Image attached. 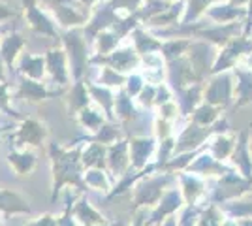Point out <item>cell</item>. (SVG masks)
I'll list each match as a JSON object with an SVG mask.
<instances>
[{
  "label": "cell",
  "instance_id": "d590c367",
  "mask_svg": "<svg viewBox=\"0 0 252 226\" xmlns=\"http://www.w3.org/2000/svg\"><path fill=\"white\" fill-rule=\"evenodd\" d=\"M134 43H136V51L139 55H149L162 49V43L157 42L153 36L145 34L143 31H136L134 32Z\"/></svg>",
  "mask_w": 252,
  "mask_h": 226
},
{
  "label": "cell",
  "instance_id": "30bf717a",
  "mask_svg": "<svg viewBox=\"0 0 252 226\" xmlns=\"http://www.w3.org/2000/svg\"><path fill=\"white\" fill-rule=\"evenodd\" d=\"M105 164H107V173L113 175V177H123L130 168V147H128V140H119L117 143L109 145L107 147V159H105Z\"/></svg>",
  "mask_w": 252,
  "mask_h": 226
},
{
  "label": "cell",
  "instance_id": "db71d44e",
  "mask_svg": "<svg viewBox=\"0 0 252 226\" xmlns=\"http://www.w3.org/2000/svg\"><path fill=\"white\" fill-rule=\"evenodd\" d=\"M222 226H239V225H237V221H235V219H231V217H226V221L222 223Z\"/></svg>",
  "mask_w": 252,
  "mask_h": 226
},
{
  "label": "cell",
  "instance_id": "7dc6e473",
  "mask_svg": "<svg viewBox=\"0 0 252 226\" xmlns=\"http://www.w3.org/2000/svg\"><path fill=\"white\" fill-rule=\"evenodd\" d=\"M171 100V87L169 85H164V83H160L157 87V97H155V106H162V104H166Z\"/></svg>",
  "mask_w": 252,
  "mask_h": 226
},
{
  "label": "cell",
  "instance_id": "4316f807",
  "mask_svg": "<svg viewBox=\"0 0 252 226\" xmlns=\"http://www.w3.org/2000/svg\"><path fill=\"white\" fill-rule=\"evenodd\" d=\"M113 113H115V119H119L121 123H132L134 119H137V109L132 104V98L126 91H119V95L115 97Z\"/></svg>",
  "mask_w": 252,
  "mask_h": 226
},
{
  "label": "cell",
  "instance_id": "ac0fdd59",
  "mask_svg": "<svg viewBox=\"0 0 252 226\" xmlns=\"http://www.w3.org/2000/svg\"><path fill=\"white\" fill-rule=\"evenodd\" d=\"M72 215L81 226H91V225H107L105 217L98 213L93 205L89 204L87 196H81L74 205H72Z\"/></svg>",
  "mask_w": 252,
  "mask_h": 226
},
{
  "label": "cell",
  "instance_id": "bcb514c9",
  "mask_svg": "<svg viewBox=\"0 0 252 226\" xmlns=\"http://www.w3.org/2000/svg\"><path fill=\"white\" fill-rule=\"evenodd\" d=\"M155 132H157L158 140L169 138V136H171V123L166 121V119L157 117V121H155Z\"/></svg>",
  "mask_w": 252,
  "mask_h": 226
},
{
  "label": "cell",
  "instance_id": "9a60e30c",
  "mask_svg": "<svg viewBox=\"0 0 252 226\" xmlns=\"http://www.w3.org/2000/svg\"><path fill=\"white\" fill-rule=\"evenodd\" d=\"M203 100V87L201 83H194L181 91H175V104L179 106V113L183 117H190L192 111L198 108Z\"/></svg>",
  "mask_w": 252,
  "mask_h": 226
},
{
  "label": "cell",
  "instance_id": "ab89813d",
  "mask_svg": "<svg viewBox=\"0 0 252 226\" xmlns=\"http://www.w3.org/2000/svg\"><path fill=\"white\" fill-rule=\"evenodd\" d=\"M173 149H175V140H173L171 136L160 140V149H158V159H157V164H158V168H160V172H162V166L173 157Z\"/></svg>",
  "mask_w": 252,
  "mask_h": 226
},
{
  "label": "cell",
  "instance_id": "7a4b0ae2",
  "mask_svg": "<svg viewBox=\"0 0 252 226\" xmlns=\"http://www.w3.org/2000/svg\"><path fill=\"white\" fill-rule=\"evenodd\" d=\"M173 181V173L171 172H160V175H145L137 181L132 189V209H141V207H155L160 202L162 194L166 193L169 183Z\"/></svg>",
  "mask_w": 252,
  "mask_h": 226
},
{
  "label": "cell",
  "instance_id": "7c38bea8",
  "mask_svg": "<svg viewBox=\"0 0 252 226\" xmlns=\"http://www.w3.org/2000/svg\"><path fill=\"white\" fill-rule=\"evenodd\" d=\"M93 63H102L105 66H111L113 70L126 74L130 70L137 68L139 65V53L132 47H126V49H115L109 55H98L93 59Z\"/></svg>",
  "mask_w": 252,
  "mask_h": 226
},
{
  "label": "cell",
  "instance_id": "f5cc1de1",
  "mask_svg": "<svg viewBox=\"0 0 252 226\" xmlns=\"http://www.w3.org/2000/svg\"><path fill=\"white\" fill-rule=\"evenodd\" d=\"M237 225L239 226H252V219L247 217V219H237Z\"/></svg>",
  "mask_w": 252,
  "mask_h": 226
},
{
  "label": "cell",
  "instance_id": "ee69618b",
  "mask_svg": "<svg viewBox=\"0 0 252 226\" xmlns=\"http://www.w3.org/2000/svg\"><path fill=\"white\" fill-rule=\"evenodd\" d=\"M177 113H179V106L175 102H166V104H162V106H158V117L160 119H166L169 123H173L175 119H177Z\"/></svg>",
  "mask_w": 252,
  "mask_h": 226
},
{
  "label": "cell",
  "instance_id": "52a82bcc",
  "mask_svg": "<svg viewBox=\"0 0 252 226\" xmlns=\"http://www.w3.org/2000/svg\"><path fill=\"white\" fill-rule=\"evenodd\" d=\"M185 205V198H183V193H181V187H171L166 193L162 194L160 202L155 205L153 213L149 217L147 225H162L169 215H175L179 209Z\"/></svg>",
  "mask_w": 252,
  "mask_h": 226
},
{
  "label": "cell",
  "instance_id": "8d00e7d4",
  "mask_svg": "<svg viewBox=\"0 0 252 226\" xmlns=\"http://www.w3.org/2000/svg\"><path fill=\"white\" fill-rule=\"evenodd\" d=\"M189 40H171V42H166L162 43V49H160V53L164 55V59L166 61H175V59H181V55L185 53L187 49L190 47Z\"/></svg>",
  "mask_w": 252,
  "mask_h": 226
},
{
  "label": "cell",
  "instance_id": "2e32d148",
  "mask_svg": "<svg viewBox=\"0 0 252 226\" xmlns=\"http://www.w3.org/2000/svg\"><path fill=\"white\" fill-rule=\"evenodd\" d=\"M89 145H85L81 151V164L83 170H91V168H98V170H105L107 172V145L98 143V141H87Z\"/></svg>",
  "mask_w": 252,
  "mask_h": 226
},
{
  "label": "cell",
  "instance_id": "836d02e7",
  "mask_svg": "<svg viewBox=\"0 0 252 226\" xmlns=\"http://www.w3.org/2000/svg\"><path fill=\"white\" fill-rule=\"evenodd\" d=\"M75 117H77L79 125H81L85 130H89V132H93V134H94L96 130L105 123L104 115H102L98 109H93V108H89V106H87L85 109H81Z\"/></svg>",
  "mask_w": 252,
  "mask_h": 226
},
{
  "label": "cell",
  "instance_id": "d6a6232c",
  "mask_svg": "<svg viewBox=\"0 0 252 226\" xmlns=\"http://www.w3.org/2000/svg\"><path fill=\"white\" fill-rule=\"evenodd\" d=\"M222 211L226 213V217H231V219H247L251 217L252 219V198L249 200H231V202H226L222 204Z\"/></svg>",
  "mask_w": 252,
  "mask_h": 226
},
{
  "label": "cell",
  "instance_id": "60d3db41",
  "mask_svg": "<svg viewBox=\"0 0 252 226\" xmlns=\"http://www.w3.org/2000/svg\"><path fill=\"white\" fill-rule=\"evenodd\" d=\"M0 109L6 113V115H10L13 119H19L23 121L25 117H21L17 111H13L10 108V95H8V83H0Z\"/></svg>",
  "mask_w": 252,
  "mask_h": 226
},
{
  "label": "cell",
  "instance_id": "f546056e",
  "mask_svg": "<svg viewBox=\"0 0 252 226\" xmlns=\"http://www.w3.org/2000/svg\"><path fill=\"white\" fill-rule=\"evenodd\" d=\"M220 113L222 109L217 108V106H213V104H207V102H203L200 104L198 108L192 111V123H196V125H201V127H211L217 119H220Z\"/></svg>",
  "mask_w": 252,
  "mask_h": 226
},
{
  "label": "cell",
  "instance_id": "d6986e66",
  "mask_svg": "<svg viewBox=\"0 0 252 226\" xmlns=\"http://www.w3.org/2000/svg\"><path fill=\"white\" fill-rule=\"evenodd\" d=\"M235 75H237V85L233 87L235 108H243L252 104V72L235 68Z\"/></svg>",
  "mask_w": 252,
  "mask_h": 226
},
{
  "label": "cell",
  "instance_id": "6f0895ef",
  "mask_svg": "<svg viewBox=\"0 0 252 226\" xmlns=\"http://www.w3.org/2000/svg\"><path fill=\"white\" fill-rule=\"evenodd\" d=\"M251 155H252V138H251Z\"/></svg>",
  "mask_w": 252,
  "mask_h": 226
},
{
  "label": "cell",
  "instance_id": "5bb4252c",
  "mask_svg": "<svg viewBox=\"0 0 252 226\" xmlns=\"http://www.w3.org/2000/svg\"><path fill=\"white\" fill-rule=\"evenodd\" d=\"M64 45L68 49V57H70V66H72V74H74L75 81L81 79L87 66V49H85V42L77 36V34H66L64 36Z\"/></svg>",
  "mask_w": 252,
  "mask_h": 226
},
{
  "label": "cell",
  "instance_id": "e575fe53",
  "mask_svg": "<svg viewBox=\"0 0 252 226\" xmlns=\"http://www.w3.org/2000/svg\"><path fill=\"white\" fill-rule=\"evenodd\" d=\"M224 221H226V213L222 211V207L219 204H213L211 202L209 205L203 207V211H201L196 226H222Z\"/></svg>",
  "mask_w": 252,
  "mask_h": 226
},
{
  "label": "cell",
  "instance_id": "83f0119b",
  "mask_svg": "<svg viewBox=\"0 0 252 226\" xmlns=\"http://www.w3.org/2000/svg\"><path fill=\"white\" fill-rule=\"evenodd\" d=\"M235 138L237 136H228V134H215V138L209 143V153L217 161H228L231 157V151L235 147Z\"/></svg>",
  "mask_w": 252,
  "mask_h": 226
},
{
  "label": "cell",
  "instance_id": "f907efd6",
  "mask_svg": "<svg viewBox=\"0 0 252 226\" xmlns=\"http://www.w3.org/2000/svg\"><path fill=\"white\" fill-rule=\"evenodd\" d=\"M132 226H149L147 223H145V211H139V213H137L136 221H134Z\"/></svg>",
  "mask_w": 252,
  "mask_h": 226
},
{
  "label": "cell",
  "instance_id": "74e56055",
  "mask_svg": "<svg viewBox=\"0 0 252 226\" xmlns=\"http://www.w3.org/2000/svg\"><path fill=\"white\" fill-rule=\"evenodd\" d=\"M98 83L104 87H123L126 83V77L121 72L113 70L111 66H104L102 74H100V79Z\"/></svg>",
  "mask_w": 252,
  "mask_h": 226
},
{
  "label": "cell",
  "instance_id": "1f68e13d",
  "mask_svg": "<svg viewBox=\"0 0 252 226\" xmlns=\"http://www.w3.org/2000/svg\"><path fill=\"white\" fill-rule=\"evenodd\" d=\"M83 181L87 189H94V191H102V193H109L111 191V183L105 170H98V168H91L87 170L83 175Z\"/></svg>",
  "mask_w": 252,
  "mask_h": 226
},
{
  "label": "cell",
  "instance_id": "3957f363",
  "mask_svg": "<svg viewBox=\"0 0 252 226\" xmlns=\"http://www.w3.org/2000/svg\"><path fill=\"white\" fill-rule=\"evenodd\" d=\"M249 193H252V177H243L237 170H231L219 177L217 187L213 189L209 200L213 204L222 205L231 200H239Z\"/></svg>",
  "mask_w": 252,
  "mask_h": 226
},
{
  "label": "cell",
  "instance_id": "b9f144b4",
  "mask_svg": "<svg viewBox=\"0 0 252 226\" xmlns=\"http://www.w3.org/2000/svg\"><path fill=\"white\" fill-rule=\"evenodd\" d=\"M66 200H68V205H66V209H64V213L59 219H57V226H77V221L74 219V215H72V193L66 194Z\"/></svg>",
  "mask_w": 252,
  "mask_h": 226
},
{
  "label": "cell",
  "instance_id": "9f6ffc18",
  "mask_svg": "<svg viewBox=\"0 0 252 226\" xmlns=\"http://www.w3.org/2000/svg\"><path fill=\"white\" fill-rule=\"evenodd\" d=\"M0 226H4V221H2V219H0Z\"/></svg>",
  "mask_w": 252,
  "mask_h": 226
},
{
  "label": "cell",
  "instance_id": "816d5d0a",
  "mask_svg": "<svg viewBox=\"0 0 252 226\" xmlns=\"http://www.w3.org/2000/svg\"><path fill=\"white\" fill-rule=\"evenodd\" d=\"M160 226H177V217L169 215L168 219H166V221H164V223H162Z\"/></svg>",
  "mask_w": 252,
  "mask_h": 226
},
{
  "label": "cell",
  "instance_id": "f6af8a7d",
  "mask_svg": "<svg viewBox=\"0 0 252 226\" xmlns=\"http://www.w3.org/2000/svg\"><path fill=\"white\" fill-rule=\"evenodd\" d=\"M141 89H143V79H141L139 75H130V77H126V89L125 91L130 95V97H137Z\"/></svg>",
  "mask_w": 252,
  "mask_h": 226
},
{
  "label": "cell",
  "instance_id": "680465c9",
  "mask_svg": "<svg viewBox=\"0 0 252 226\" xmlns=\"http://www.w3.org/2000/svg\"><path fill=\"white\" fill-rule=\"evenodd\" d=\"M91 226H107V225H91Z\"/></svg>",
  "mask_w": 252,
  "mask_h": 226
},
{
  "label": "cell",
  "instance_id": "8992f818",
  "mask_svg": "<svg viewBox=\"0 0 252 226\" xmlns=\"http://www.w3.org/2000/svg\"><path fill=\"white\" fill-rule=\"evenodd\" d=\"M233 100V83L228 74H220L213 77L205 91H203V102L213 104L217 108L226 109Z\"/></svg>",
  "mask_w": 252,
  "mask_h": 226
},
{
  "label": "cell",
  "instance_id": "7bdbcfd3",
  "mask_svg": "<svg viewBox=\"0 0 252 226\" xmlns=\"http://www.w3.org/2000/svg\"><path fill=\"white\" fill-rule=\"evenodd\" d=\"M137 100H139V104L143 106V108H151V106H155V97H157V87L153 85H143V89L139 91V95H137Z\"/></svg>",
  "mask_w": 252,
  "mask_h": 226
},
{
  "label": "cell",
  "instance_id": "91938a15",
  "mask_svg": "<svg viewBox=\"0 0 252 226\" xmlns=\"http://www.w3.org/2000/svg\"><path fill=\"white\" fill-rule=\"evenodd\" d=\"M249 198H252V193H249Z\"/></svg>",
  "mask_w": 252,
  "mask_h": 226
},
{
  "label": "cell",
  "instance_id": "277c9868",
  "mask_svg": "<svg viewBox=\"0 0 252 226\" xmlns=\"http://www.w3.org/2000/svg\"><path fill=\"white\" fill-rule=\"evenodd\" d=\"M211 136H215V127H201L196 123H189L183 132L179 134V138L175 140V149H173V157L181 155V153H189V151H196L203 147Z\"/></svg>",
  "mask_w": 252,
  "mask_h": 226
},
{
  "label": "cell",
  "instance_id": "484cf974",
  "mask_svg": "<svg viewBox=\"0 0 252 226\" xmlns=\"http://www.w3.org/2000/svg\"><path fill=\"white\" fill-rule=\"evenodd\" d=\"M123 129L113 123V121H109V123H104L100 129L96 130L93 136H89V138H83V141H98V143H104V145H113L117 143L119 140H123Z\"/></svg>",
  "mask_w": 252,
  "mask_h": 226
},
{
  "label": "cell",
  "instance_id": "603a6c76",
  "mask_svg": "<svg viewBox=\"0 0 252 226\" xmlns=\"http://www.w3.org/2000/svg\"><path fill=\"white\" fill-rule=\"evenodd\" d=\"M89 89V95L91 98H94L96 104L102 106L107 121H115V113H113V104H115V95L109 91V87L104 85H93V83H87Z\"/></svg>",
  "mask_w": 252,
  "mask_h": 226
},
{
  "label": "cell",
  "instance_id": "cb8c5ba5",
  "mask_svg": "<svg viewBox=\"0 0 252 226\" xmlns=\"http://www.w3.org/2000/svg\"><path fill=\"white\" fill-rule=\"evenodd\" d=\"M8 164L17 175H29L36 168V155L31 151L13 149L8 155Z\"/></svg>",
  "mask_w": 252,
  "mask_h": 226
},
{
  "label": "cell",
  "instance_id": "7402d4cb",
  "mask_svg": "<svg viewBox=\"0 0 252 226\" xmlns=\"http://www.w3.org/2000/svg\"><path fill=\"white\" fill-rule=\"evenodd\" d=\"M91 102V95H89V89H87V83L77 79L75 85L72 87V91L68 93L66 97V108H68V113L70 115H77L81 109H85Z\"/></svg>",
  "mask_w": 252,
  "mask_h": 226
},
{
  "label": "cell",
  "instance_id": "f1b7e54d",
  "mask_svg": "<svg viewBox=\"0 0 252 226\" xmlns=\"http://www.w3.org/2000/svg\"><path fill=\"white\" fill-rule=\"evenodd\" d=\"M25 45V40H23L19 34H10L2 40V45H0V59L6 63L8 66H11L15 63L17 55L21 51V47Z\"/></svg>",
  "mask_w": 252,
  "mask_h": 226
},
{
  "label": "cell",
  "instance_id": "f35d334b",
  "mask_svg": "<svg viewBox=\"0 0 252 226\" xmlns=\"http://www.w3.org/2000/svg\"><path fill=\"white\" fill-rule=\"evenodd\" d=\"M203 207L205 205H187L185 209H183V213L179 215L177 219V226H196L198 223V219H200L201 211H203Z\"/></svg>",
  "mask_w": 252,
  "mask_h": 226
},
{
  "label": "cell",
  "instance_id": "44dd1931",
  "mask_svg": "<svg viewBox=\"0 0 252 226\" xmlns=\"http://www.w3.org/2000/svg\"><path fill=\"white\" fill-rule=\"evenodd\" d=\"M31 205L25 198L13 193L11 189H0V213L15 215V213H31Z\"/></svg>",
  "mask_w": 252,
  "mask_h": 226
},
{
  "label": "cell",
  "instance_id": "11a10c76",
  "mask_svg": "<svg viewBox=\"0 0 252 226\" xmlns=\"http://www.w3.org/2000/svg\"><path fill=\"white\" fill-rule=\"evenodd\" d=\"M4 61L0 59V83H6V74H4V65H2Z\"/></svg>",
  "mask_w": 252,
  "mask_h": 226
},
{
  "label": "cell",
  "instance_id": "681fc988",
  "mask_svg": "<svg viewBox=\"0 0 252 226\" xmlns=\"http://www.w3.org/2000/svg\"><path fill=\"white\" fill-rule=\"evenodd\" d=\"M13 15V11L8 10V6H4V4H0V21H4V19H8Z\"/></svg>",
  "mask_w": 252,
  "mask_h": 226
},
{
  "label": "cell",
  "instance_id": "e0dca14e",
  "mask_svg": "<svg viewBox=\"0 0 252 226\" xmlns=\"http://www.w3.org/2000/svg\"><path fill=\"white\" fill-rule=\"evenodd\" d=\"M179 181H181V193H183V198H185V204H198V200L205 194V183L198 175L189 172H179Z\"/></svg>",
  "mask_w": 252,
  "mask_h": 226
},
{
  "label": "cell",
  "instance_id": "94428289",
  "mask_svg": "<svg viewBox=\"0 0 252 226\" xmlns=\"http://www.w3.org/2000/svg\"><path fill=\"white\" fill-rule=\"evenodd\" d=\"M0 132H2V129H0Z\"/></svg>",
  "mask_w": 252,
  "mask_h": 226
},
{
  "label": "cell",
  "instance_id": "d4e9b609",
  "mask_svg": "<svg viewBox=\"0 0 252 226\" xmlns=\"http://www.w3.org/2000/svg\"><path fill=\"white\" fill-rule=\"evenodd\" d=\"M15 97L23 98V100H29V102H42V100H45V98L49 97V93L45 91V87L42 83H38V79L23 77Z\"/></svg>",
  "mask_w": 252,
  "mask_h": 226
},
{
  "label": "cell",
  "instance_id": "6da1fadb",
  "mask_svg": "<svg viewBox=\"0 0 252 226\" xmlns=\"http://www.w3.org/2000/svg\"><path fill=\"white\" fill-rule=\"evenodd\" d=\"M49 159H51L53 172V189L51 202H57V196L63 191V187L70 185L75 187L79 193L87 191V185L83 181V164H81V145H75L74 149H64L59 143H49Z\"/></svg>",
  "mask_w": 252,
  "mask_h": 226
},
{
  "label": "cell",
  "instance_id": "5b68a950",
  "mask_svg": "<svg viewBox=\"0 0 252 226\" xmlns=\"http://www.w3.org/2000/svg\"><path fill=\"white\" fill-rule=\"evenodd\" d=\"M47 138V127L36 121V119H23L17 132L10 136V141L13 149H23L27 145L31 147H40Z\"/></svg>",
  "mask_w": 252,
  "mask_h": 226
},
{
  "label": "cell",
  "instance_id": "9c48e42d",
  "mask_svg": "<svg viewBox=\"0 0 252 226\" xmlns=\"http://www.w3.org/2000/svg\"><path fill=\"white\" fill-rule=\"evenodd\" d=\"M231 166L243 177H252V155H251V132L243 129L235 138V147L230 157Z\"/></svg>",
  "mask_w": 252,
  "mask_h": 226
},
{
  "label": "cell",
  "instance_id": "4fadbf2b",
  "mask_svg": "<svg viewBox=\"0 0 252 226\" xmlns=\"http://www.w3.org/2000/svg\"><path fill=\"white\" fill-rule=\"evenodd\" d=\"M155 145L157 141L155 138H147V136H137L128 140V147H130V164L132 168L141 170L145 168L147 164H151V157L155 153Z\"/></svg>",
  "mask_w": 252,
  "mask_h": 226
},
{
  "label": "cell",
  "instance_id": "ba28073f",
  "mask_svg": "<svg viewBox=\"0 0 252 226\" xmlns=\"http://www.w3.org/2000/svg\"><path fill=\"white\" fill-rule=\"evenodd\" d=\"M231 170H235V168L233 166H226L224 162L217 161L209 153V145H207V149L201 151L200 155L187 166L185 172L200 175V177H222L224 173L231 172Z\"/></svg>",
  "mask_w": 252,
  "mask_h": 226
},
{
  "label": "cell",
  "instance_id": "4dcf8cb0",
  "mask_svg": "<svg viewBox=\"0 0 252 226\" xmlns=\"http://www.w3.org/2000/svg\"><path fill=\"white\" fill-rule=\"evenodd\" d=\"M21 74H25L31 79H42L45 72V59L43 57H32V55H23L21 65H19Z\"/></svg>",
  "mask_w": 252,
  "mask_h": 226
},
{
  "label": "cell",
  "instance_id": "c3c4849f",
  "mask_svg": "<svg viewBox=\"0 0 252 226\" xmlns=\"http://www.w3.org/2000/svg\"><path fill=\"white\" fill-rule=\"evenodd\" d=\"M27 226H57V219H55L51 213H45V215L38 217L36 221L29 223Z\"/></svg>",
  "mask_w": 252,
  "mask_h": 226
},
{
  "label": "cell",
  "instance_id": "ffe728a7",
  "mask_svg": "<svg viewBox=\"0 0 252 226\" xmlns=\"http://www.w3.org/2000/svg\"><path fill=\"white\" fill-rule=\"evenodd\" d=\"M45 68L49 70L53 79L59 85H68V68H66V55L63 49H51L45 55Z\"/></svg>",
  "mask_w": 252,
  "mask_h": 226
},
{
  "label": "cell",
  "instance_id": "8fae6325",
  "mask_svg": "<svg viewBox=\"0 0 252 226\" xmlns=\"http://www.w3.org/2000/svg\"><path fill=\"white\" fill-rule=\"evenodd\" d=\"M189 61L192 65V70L198 77V81H203L205 75L211 74L215 61H217V53H213L207 43H190L189 47Z\"/></svg>",
  "mask_w": 252,
  "mask_h": 226
}]
</instances>
